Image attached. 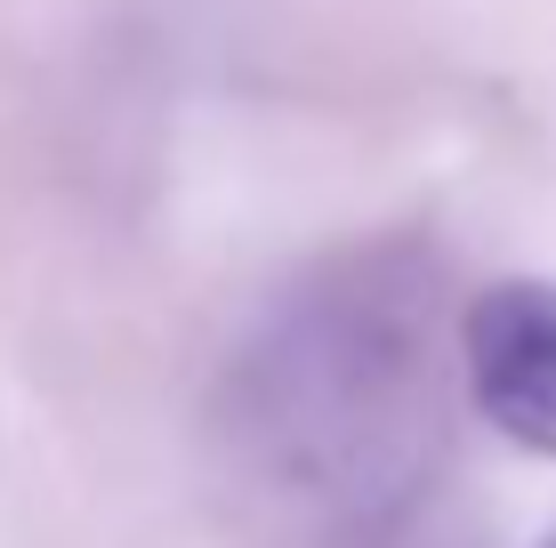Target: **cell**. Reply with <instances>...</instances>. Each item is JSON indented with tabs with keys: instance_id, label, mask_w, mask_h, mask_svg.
I'll return each instance as SVG.
<instances>
[{
	"instance_id": "1",
	"label": "cell",
	"mask_w": 556,
	"mask_h": 548,
	"mask_svg": "<svg viewBox=\"0 0 556 548\" xmlns=\"http://www.w3.org/2000/svg\"><path fill=\"white\" fill-rule=\"evenodd\" d=\"M459 315L428 242L282 282L210 380V476L275 548H388L452 460Z\"/></svg>"
},
{
	"instance_id": "2",
	"label": "cell",
	"mask_w": 556,
	"mask_h": 548,
	"mask_svg": "<svg viewBox=\"0 0 556 548\" xmlns=\"http://www.w3.org/2000/svg\"><path fill=\"white\" fill-rule=\"evenodd\" d=\"M459 387L492 436L556 460V282L501 275L459 298Z\"/></svg>"
},
{
	"instance_id": "3",
	"label": "cell",
	"mask_w": 556,
	"mask_h": 548,
	"mask_svg": "<svg viewBox=\"0 0 556 548\" xmlns=\"http://www.w3.org/2000/svg\"><path fill=\"white\" fill-rule=\"evenodd\" d=\"M541 548H556V533H548V540H541Z\"/></svg>"
}]
</instances>
